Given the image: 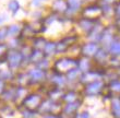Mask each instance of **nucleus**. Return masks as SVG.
<instances>
[{"label": "nucleus", "mask_w": 120, "mask_h": 118, "mask_svg": "<svg viewBox=\"0 0 120 118\" xmlns=\"http://www.w3.org/2000/svg\"><path fill=\"white\" fill-rule=\"evenodd\" d=\"M44 102V97L41 93L33 92L30 93L23 99L22 105L24 109L31 110V112H38V109L41 107V105Z\"/></svg>", "instance_id": "1"}, {"label": "nucleus", "mask_w": 120, "mask_h": 118, "mask_svg": "<svg viewBox=\"0 0 120 118\" xmlns=\"http://www.w3.org/2000/svg\"><path fill=\"white\" fill-rule=\"evenodd\" d=\"M75 68H78V60L73 58H61L54 65V71L60 74H67Z\"/></svg>", "instance_id": "2"}, {"label": "nucleus", "mask_w": 120, "mask_h": 118, "mask_svg": "<svg viewBox=\"0 0 120 118\" xmlns=\"http://www.w3.org/2000/svg\"><path fill=\"white\" fill-rule=\"evenodd\" d=\"M105 90V83L101 81V80H96L94 82L87 83L84 86V92L87 95L94 96L97 95L99 93H101Z\"/></svg>", "instance_id": "3"}, {"label": "nucleus", "mask_w": 120, "mask_h": 118, "mask_svg": "<svg viewBox=\"0 0 120 118\" xmlns=\"http://www.w3.org/2000/svg\"><path fill=\"white\" fill-rule=\"evenodd\" d=\"M7 61H8V66L11 69H15L22 64L23 55L16 50H11L7 55Z\"/></svg>", "instance_id": "4"}, {"label": "nucleus", "mask_w": 120, "mask_h": 118, "mask_svg": "<svg viewBox=\"0 0 120 118\" xmlns=\"http://www.w3.org/2000/svg\"><path fill=\"white\" fill-rule=\"evenodd\" d=\"M29 79L31 82H41L43 80L45 79V76H46V71L45 70H41L39 68H34L32 70L29 71Z\"/></svg>", "instance_id": "5"}, {"label": "nucleus", "mask_w": 120, "mask_h": 118, "mask_svg": "<svg viewBox=\"0 0 120 118\" xmlns=\"http://www.w3.org/2000/svg\"><path fill=\"white\" fill-rule=\"evenodd\" d=\"M80 107V102H74V103H67L66 105H63L62 108V114L66 116H73L76 115V113L79 110Z\"/></svg>", "instance_id": "6"}, {"label": "nucleus", "mask_w": 120, "mask_h": 118, "mask_svg": "<svg viewBox=\"0 0 120 118\" xmlns=\"http://www.w3.org/2000/svg\"><path fill=\"white\" fill-rule=\"evenodd\" d=\"M62 102L67 103H74V102H79V93L76 91H68L63 94L62 96Z\"/></svg>", "instance_id": "7"}, {"label": "nucleus", "mask_w": 120, "mask_h": 118, "mask_svg": "<svg viewBox=\"0 0 120 118\" xmlns=\"http://www.w3.org/2000/svg\"><path fill=\"white\" fill-rule=\"evenodd\" d=\"M98 51V48L95 44H89L85 45L84 47L81 49V54L85 57H89V56H94L96 55V53Z\"/></svg>", "instance_id": "8"}, {"label": "nucleus", "mask_w": 120, "mask_h": 118, "mask_svg": "<svg viewBox=\"0 0 120 118\" xmlns=\"http://www.w3.org/2000/svg\"><path fill=\"white\" fill-rule=\"evenodd\" d=\"M111 114L115 118H120V97L111 99Z\"/></svg>", "instance_id": "9"}, {"label": "nucleus", "mask_w": 120, "mask_h": 118, "mask_svg": "<svg viewBox=\"0 0 120 118\" xmlns=\"http://www.w3.org/2000/svg\"><path fill=\"white\" fill-rule=\"evenodd\" d=\"M108 90L111 93H120V80H114L109 82L108 84Z\"/></svg>", "instance_id": "10"}, {"label": "nucleus", "mask_w": 120, "mask_h": 118, "mask_svg": "<svg viewBox=\"0 0 120 118\" xmlns=\"http://www.w3.org/2000/svg\"><path fill=\"white\" fill-rule=\"evenodd\" d=\"M56 47L57 46H55L54 44H51V43H48V44H46L44 46V51L46 55H51L52 53L55 51V49H56Z\"/></svg>", "instance_id": "11"}, {"label": "nucleus", "mask_w": 120, "mask_h": 118, "mask_svg": "<svg viewBox=\"0 0 120 118\" xmlns=\"http://www.w3.org/2000/svg\"><path fill=\"white\" fill-rule=\"evenodd\" d=\"M110 51H111V54H114L115 56L120 55V43L119 42H116V43H114V44L111 45Z\"/></svg>", "instance_id": "12"}, {"label": "nucleus", "mask_w": 120, "mask_h": 118, "mask_svg": "<svg viewBox=\"0 0 120 118\" xmlns=\"http://www.w3.org/2000/svg\"><path fill=\"white\" fill-rule=\"evenodd\" d=\"M23 118H37V117L35 116V112H31V110H27V109H24Z\"/></svg>", "instance_id": "13"}, {"label": "nucleus", "mask_w": 120, "mask_h": 118, "mask_svg": "<svg viewBox=\"0 0 120 118\" xmlns=\"http://www.w3.org/2000/svg\"><path fill=\"white\" fill-rule=\"evenodd\" d=\"M9 9L12 10L13 12H15L16 10L19 9V3L16 2V1H12V2H10L9 4Z\"/></svg>", "instance_id": "14"}, {"label": "nucleus", "mask_w": 120, "mask_h": 118, "mask_svg": "<svg viewBox=\"0 0 120 118\" xmlns=\"http://www.w3.org/2000/svg\"><path fill=\"white\" fill-rule=\"evenodd\" d=\"M78 118H90V113L87 110H83V112L76 114Z\"/></svg>", "instance_id": "15"}, {"label": "nucleus", "mask_w": 120, "mask_h": 118, "mask_svg": "<svg viewBox=\"0 0 120 118\" xmlns=\"http://www.w3.org/2000/svg\"><path fill=\"white\" fill-rule=\"evenodd\" d=\"M6 54H7V47L4 45H0V59L3 56H6Z\"/></svg>", "instance_id": "16"}, {"label": "nucleus", "mask_w": 120, "mask_h": 118, "mask_svg": "<svg viewBox=\"0 0 120 118\" xmlns=\"http://www.w3.org/2000/svg\"><path fill=\"white\" fill-rule=\"evenodd\" d=\"M7 34H8V30H7V27H2V29H0V39L4 38Z\"/></svg>", "instance_id": "17"}, {"label": "nucleus", "mask_w": 120, "mask_h": 118, "mask_svg": "<svg viewBox=\"0 0 120 118\" xmlns=\"http://www.w3.org/2000/svg\"><path fill=\"white\" fill-rule=\"evenodd\" d=\"M6 90V83L3 82L2 79H0V94H2Z\"/></svg>", "instance_id": "18"}, {"label": "nucleus", "mask_w": 120, "mask_h": 118, "mask_svg": "<svg viewBox=\"0 0 120 118\" xmlns=\"http://www.w3.org/2000/svg\"><path fill=\"white\" fill-rule=\"evenodd\" d=\"M43 118H61V115H55V114H46Z\"/></svg>", "instance_id": "19"}]
</instances>
